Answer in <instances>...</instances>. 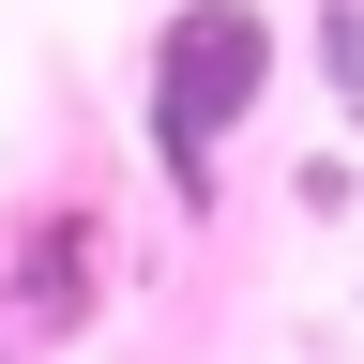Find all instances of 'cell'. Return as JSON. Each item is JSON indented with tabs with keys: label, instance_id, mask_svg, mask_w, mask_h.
<instances>
[{
	"label": "cell",
	"instance_id": "4",
	"mask_svg": "<svg viewBox=\"0 0 364 364\" xmlns=\"http://www.w3.org/2000/svg\"><path fill=\"white\" fill-rule=\"evenodd\" d=\"M0 364H16V349H0Z\"/></svg>",
	"mask_w": 364,
	"mask_h": 364
},
{
	"label": "cell",
	"instance_id": "1",
	"mask_svg": "<svg viewBox=\"0 0 364 364\" xmlns=\"http://www.w3.org/2000/svg\"><path fill=\"white\" fill-rule=\"evenodd\" d=\"M273 76H289V16L273 0H167L152 16V46H136V136H152L182 213H213V167L258 136Z\"/></svg>",
	"mask_w": 364,
	"mask_h": 364
},
{
	"label": "cell",
	"instance_id": "2",
	"mask_svg": "<svg viewBox=\"0 0 364 364\" xmlns=\"http://www.w3.org/2000/svg\"><path fill=\"white\" fill-rule=\"evenodd\" d=\"M304 76H318V107L364 136V0H304Z\"/></svg>",
	"mask_w": 364,
	"mask_h": 364
},
{
	"label": "cell",
	"instance_id": "3",
	"mask_svg": "<svg viewBox=\"0 0 364 364\" xmlns=\"http://www.w3.org/2000/svg\"><path fill=\"white\" fill-rule=\"evenodd\" d=\"M289 198H304V213H364V167H349V152H304Z\"/></svg>",
	"mask_w": 364,
	"mask_h": 364
}]
</instances>
